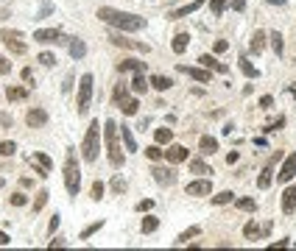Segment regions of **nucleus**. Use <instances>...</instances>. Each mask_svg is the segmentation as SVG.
<instances>
[{"mask_svg":"<svg viewBox=\"0 0 296 251\" xmlns=\"http://www.w3.org/2000/svg\"><path fill=\"white\" fill-rule=\"evenodd\" d=\"M120 139H123L126 151H137V142H134V134L129 131V126H120Z\"/></svg>","mask_w":296,"mask_h":251,"instance_id":"412c9836","label":"nucleus"},{"mask_svg":"<svg viewBox=\"0 0 296 251\" xmlns=\"http://www.w3.org/2000/svg\"><path fill=\"white\" fill-rule=\"evenodd\" d=\"M268 39H271V48H274V53L282 56V48H285V45H282V34H277V31H274V34L268 36Z\"/></svg>","mask_w":296,"mask_h":251,"instance_id":"72a5a7b5","label":"nucleus"},{"mask_svg":"<svg viewBox=\"0 0 296 251\" xmlns=\"http://www.w3.org/2000/svg\"><path fill=\"white\" fill-rule=\"evenodd\" d=\"M90 101H92V76H90V73H84V76H81V81H78V98H76L78 115H87Z\"/></svg>","mask_w":296,"mask_h":251,"instance_id":"39448f33","label":"nucleus"},{"mask_svg":"<svg viewBox=\"0 0 296 251\" xmlns=\"http://www.w3.org/2000/svg\"><path fill=\"white\" fill-rule=\"evenodd\" d=\"M112 190H118V193H123V190H126V181L120 179V176H118V179H112Z\"/></svg>","mask_w":296,"mask_h":251,"instance_id":"3c124183","label":"nucleus"},{"mask_svg":"<svg viewBox=\"0 0 296 251\" xmlns=\"http://www.w3.org/2000/svg\"><path fill=\"white\" fill-rule=\"evenodd\" d=\"M67 48H70V56H73V59H76V62H78V59H84V56H87V45H84V42H81V39H73L70 45H67Z\"/></svg>","mask_w":296,"mask_h":251,"instance_id":"4be33fe9","label":"nucleus"},{"mask_svg":"<svg viewBox=\"0 0 296 251\" xmlns=\"http://www.w3.org/2000/svg\"><path fill=\"white\" fill-rule=\"evenodd\" d=\"M8 201L14 204V207H25V204H28V198H25V193H14Z\"/></svg>","mask_w":296,"mask_h":251,"instance_id":"49530a36","label":"nucleus"},{"mask_svg":"<svg viewBox=\"0 0 296 251\" xmlns=\"http://www.w3.org/2000/svg\"><path fill=\"white\" fill-rule=\"evenodd\" d=\"M154 139L159 142V145H168L170 139H173V131H170V128H156V131H154Z\"/></svg>","mask_w":296,"mask_h":251,"instance_id":"c85d7f7f","label":"nucleus"},{"mask_svg":"<svg viewBox=\"0 0 296 251\" xmlns=\"http://www.w3.org/2000/svg\"><path fill=\"white\" fill-rule=\"evenodd\" d=\"M151 87H154V90H159V92H165V90H170V87H173V81H170L168 76H154V78H151Z\"/></svg>","mask_w":296,"mask_h":251,"instance_id":"393cba45","label":"nucleus"},{"mask_svg":"<svg viewBox=\"0 0 296 251\" xmlns=\"http://www.w3.org/2000/svg\"><path fill=\"white\" fill-rule=\"evenodd\" d=\"M132 90H134V92H146V90H148V81H146V76H143V73H134Z\"/></svg>","mask_w":296,"mask_h":251,"instance_id":"c756f323","label":"nucleus"},{"mask_svg":"<svg viewBox=\"0 0 296 251\" xmlns=\"http://www.w3.org/2000/svg\"><path fill=\"white\" fill-rule=\"evenodd\" d=\"M196 235H201V229H198V226H190L187 232H182V235L176 237V243L182 246V243H187V240H190V237H196Z\"/></svg>","mask_w":296,"mask_h":251,"instance_id":"2f4dec72","label":"nucleus"},{"mask_svg":"<svg viewBox=\"0 0 296 251\" xmlns=\"http://www.w3.org/2000/svg\"><path fill=\"white\" fill-rule=\"evenodd\" d=\"M165 159L173 162V165H176V162H184L187 159V148L184 145H170L168 151H165Z\"/></svg>","mask_w":296,"mask_h":251,"instance_id":"2eb2a0df","label":"nucleus"},{"mask_svg":"<svg viewBox=\"0 0 296 251\" xmlns=\"http://www.w3.org/2000/svg\"><path fill=\"white\" fill-rule=\"evenodd\" d=\"M0 39H3V45H6L11 53H17V56H22L25 50H28L22 34H20V31H14V28H3V31H0Z\"/></svg>","mask_w":296,"mask_h":251,"instance_id":"423d86ee","label":"nucleus"},{"mask_svg":"<svg viewBox=\"0 0 296 251\" xmlns=\"http://www.w3.org/2000/svg\"><path fill=\"white\" fill-rule=\"evenodd\" d=\"M187 45H190V36H187V34H176V36H173V53H184Z\"/></svg>","mask_w":296,"mask_h":251,"instance_id":"b1692460","label":"nucleus"},{"mask_svg":"<svg viewBox=\"0 0 296 251\" xmlns=\"http://www.w3.org/2000/svg\"><path fill=\"white\" fill-rule=\"evenodd\" d=\"M70 87H73V76H67V81H64L62 90H64V92H70Z\"/></svg>","mask_w":296,"mask_h":251,"instance_id":"052dcab7","label":"nucleus"},{"mask_svg":"<svg viewBox=\"0 0 296 251\" xmlns=\"http://www.w3.org/2000/svg\"><path fill=\"white\" fill-rule=\"evenodd\" d=\"M104 137H106L109 162H112L115 167H123L126 156H123V151H120V128H118V123H115V120H106V123H104Z\"/></svg>","mask_w":296,"mask_h":251,"instance_id":"f03ea898","label":"nucleus"},{"mask_svg":"<svg viewBox=\"0 0 296 251\" xmlns=\"http://www.w3.org/2000/svg\"><path fill=\"white\" fill-rule=\"evenodd\" d=\"M210 193H212V181L210 179H198V181H190V184H187V195L201 198V195H210Z\"/></svg>","mask_w":296,"mask_h":251,"instance_id":"9b49d317","label":"nucleus"},{"mask_svg":"<svg viewBox=\"0 0 296 251\" xmlns=\"http://www.w3.org/2000/svg\"><path fill=\"white\" fill-rule=\"evenodd\" d=\"M28 165H34V167H36L34 173H39V176L45 179V176L50 173V167H53V159H50L48 153L36 151V153H31V156H28Z\"/></svg>","mask_w":296,"mask_h":251,"instance_id":"0eeeda50","label":"nucleus"},{"mask_svg":"<svg viewBox=\"0 0 296 251\" xmlns=\"http://www.w3.org/2000/svg\"><path fill=\"white\" fill-rule=\"evenodd\" d=\"M146 156H148V159H154V162H159L165 156V151L159 148V142H156V145H148L146 148Z\"/></svg>","mask_w":296,"mask_h":251,"instance_id":"7c9ffc66","label":"nucleus"},{"mask_svg":"<svg viewBox=\"0 0 296 251\" xmlns=\"http://www.w3.org/2000/svg\"><path fill=\"white\" fill-rule=\"evenodd\" d=\"M90 193H92V201H101V198H104V184H101V181H95Z\"/></svg>","mask_w":296,"mask_h":251,"instance_id":"c03bdc74","label":"nucleus"},{"mask_svg":"<svg viewBox=\"0 0 296 251\" xmlns=\"http://www.w3.org/2000/svg\"><path fill=\"white\" fill-rule=\"evenodd\" d=\"M296 176V153H291L288 159L282 162L280 173H277V181H291Z\"/></svg>","mask_w":296,"mask_h":251,"instance_id":"f8f14e48","label":"nucleus"},{"mask_svg":"<svg viewBox=\"0 0 296 251\" xmlns=\"http://www.w3.org/2000/svg\"><path fill=\"white\" fill-rule=\"evenodd\" d=\"M101 226H104V221H98V223H90V226H87V229L81 232V240H87V237H92V235H95V232L101 229Z\"/></svg>","mask_w":296,"mask_h":251,"instance_id":"58836bf2","label":"nucleus"},{"mask_svg":"<svg viewBox=\"0 0 296 251\" xmlns=\"http://www.w3.org/2000/svg\"><path fill=\"white\" fill-rule=\"evenodd\" d=\"M268 3H271V6H285L288 0H268Z\"/></svg>","mask_w":296,"mask_h":251,"instance_id":"e2e57ef3","label":"nucleus"},{"mask_svg":"<svg viewBox=\"0 0 296 251\" xmlns=\"http://www.w3.org/2000/svg\"><path fill=\"white\" fill-rule=\"evenodd\" d=\"M190 170H193V173H212V170H210V167H207L201 159H193V162H190Z\"/></svg>","mask_w":296,"mask_h":251,"instance_id":"4c0bfd02","label":"nucleus"},{"mask_svg":"<svg viewBox=\"0 0 296 251\" xmlns=\"http://www.w3.org/2000/svg\"><path fill=\"white\" fill-rule=\"evenodd\" d=\"M109 42H112V45H118V48H129V50H140V53H148V45H146V42L126 39L123 34H109Z\"/></svg>","mask_w":296,"mask_h":251,"instance_id":"1a4fd4ad","label":"nucleus"},{"mask_svg":"<svg viewBox=\"0 0 296 251\" xmlns=\"http://www.w3.org/2000/svg\"><path fill=\"white\" fill-rule=\"evenodd\" d=\"M22 81L28 84V87H34V73H31V67H25V70H22Z\"/></svg>","mask_w":296,"mask_h":251,"instance_id":"09e8293b","label":"nucleus"},{"mask_svg":"<svg viewBox=\"0 0 296 251\" xmlns=\"http://www.w3.org/2000/svg\"><path fill=\"white\" fill-rule=\"evenodd\" d=\"M238 209H243V212H254L257 209V204H254V198H238Z\"/></svg>","mask_w":296,"mask_h":251,"instance_id":"473e14b6","label":"nucleus"},{"mask_svg":"<svg viewBox=\"0 0 296 251\" xmlns=\"http://www.w3.org/2000/svg\"><path fill=\"white\" fill-rule=\"evenodd\" d=\"M271 104H274V98H271V95H263V98H260V106H263V109H268Z\"/></svg>","mask_w":296,"mask_h":251,"instance_id":"5fc2aeb1","label":"nucleus"},{"mask_svg":"<svg viewBox=\"0 0 296 251\" xmlns=\"http://www.w3.org/2000/svg\"><path fill=\"white\" fill-rule=\"evenodd\" d=\"M151 207H154V201H151V198H146V201H140V204H137L134 209H137V212H148Z\"/></svg>","mask_w":296,"mask_h":251,"instance_id":"de8ad7c7","label":"nucleus"},{"mask_svg":"<svg viewBox=\"0 0 296 251\" xmlns=\"http://www.w3.org/2000/svg\"><path fill=\"white\" fill-rule=\"evenodd\" d=\"M118 106H120V109H123V115H129V118H132V115H137V106H140V104H137V98H120V101H118Z\"/></svg>","mask_w":296,"mask_h":251,"instance_id":"aec40b11","label":"nucleus"},{"mask_svg":"<svg viewBox=\"0 0 296 251\" xmlns=\"http://www.w3.org/2000/svg\"><path fill=\"white\" fill-rule=\"evenodd\" d=\"M151 173H154L156 184H165V187L176 184V170H173V167H154Z\"/></svg>","mask_w":296,"mask_h":251,"instance_id":"9d476101","label":"nucleus"},{"mask_svg":"<svg viewBox=\"0 0 296 251\" xmlns=\"http://www.w3.org/2000/svg\"><path fill=\"white\" fill-rule=\"evenodd\" d=\"M25 123H28L31 128H42V126L48 123V112L45 109H31L28 115H25Z\"/></svg>","mask_w":296,"mask_h":251,"instance_id":"4468645a","label":"nucleus"},{"mask_svg":"<svg viewBox=\"0 0 296 251\" xmlns=\"http://www.w3.org/2000/svg\"><path fill=\"white\" fill-rule=\"evenodd\" d=\"M115 104H118V101H120V98H126V87H123V84H118V87H115Z\"/></svg>","mask_w":296,"mask_h":251,"instance_id":"8fccbe9b","label":"nucleus"},{"mask_svg":"<svg viewBox=\"0 0 296 251\" xmlns=\"http://www.w3.org/2000/svg\"><path fill=\"white\" fill-rule=\"evenodd\" d=\"M0 123H3V126H11V115H0Z\"/></svg>","mask_w":296,"mask_h":251,"instance_id":"13d9d810","label":"nucleus"},{"mask_svg":"<svg viewBox=\"0 0 296 251\" xmlns=\"http://www.w3.org/2000/svg\"><path fill=\"white\" fill-rule=\"evenodd\" d=\"M98 148H101V126H98V120H92L90 128H87V134H84V145H81L84 159L95 162L98 159Z\"/></svg>","mask_w":296,"mask_h":251,"instance_id":"20e7f679","label":"nucleus"},{"mask_svg":"<svg viewBox=\"0 0 296 251\" xmlns=\"http://www.w3.org/2000/svg\"><path fill=\"white\" fill-rule=\"evenodd\" d=\"M294 209H296V187H288L285 193H282V212L291 215Z\"/></svg>","mask_w":296,"mask_h":251,"instance_id":"dca6fc26","label":"nucleus"},{"mask_svg":"<svg viewBox=\"0 0 296 251\" xmlns=\"http://www.w3.org/2000/svg\"><path fill=\"white\" fill-rule=\"evenodd\" d=\"M179 70H182L184 76H190V78H196V81H201V84H212V76H210V70H198V67H187V64H179Z\"/></svg>","mask_w":296,"mask_h":251,"instance_id":"ddd939ff","label":"nucleus"},{"mask_svg":"<svg viewBox=\"0 0 296 251\" xmlns=\"http://www.w3.org/2000/svg\"><path fill=\"white\" fill-rule=\"evenodd\" d=\"M238 62H240V70H243V76H249V78H257V76H260V73H257V67L249 62L246 56H240Z\"/></svg>","mask_w":296,"mask_h":251,"instance_id":"a878e982","label":"nucleus"},{"mask_svg":"<svg viewBox=\"0 0 296 251\" xmlns=\"http://www.w3.org/2000/svg\"><path fill=\"white\" fill-rule=\"evenodd\" d=\"M257 184H260L263 190H266L268 184H271V165H268L266 170H263V173H260V179H257Z\"/></svg>","mask_w":296,"mask_h":251,"instance_id":"ea45409f","label":"nucleus"},{"mask_svg":"<svg viewBox=\"0 0 296 251\" xmlns=\"http://www.w3.org/2000/svg\"><path fill=\"white\" fill-rule=\"evenodd\" d=\"M95 17L104 20L106 25L120 28V31H140V28H146V20H143V17L129 14V11H118V8H109V6H101Z\"/></svg>","mask_w":296,"mask_h":251,"instance_id":"f257e3e1","label":"nucleus"},{"mask_svg":"<svg viewBox=\"0 0 296 251\" xmlns=\"http://www.w3.org/2000/svg\"><path fill=\"white\" fill-rule=\"evenodd\" d=\"M0 246H8V235H6V232H0Z\"/></svg>","mask_w":296,"mask_h":251,"instance_id":"680f3d73","label":"nucleus"},{"mask_svg":"<svg viewBox=\"0 0 296 251\" xmlns=\"http://www.w3.org/2000/svg\"><path fill=\"white\" fill-rule=\"evenodd\" d=\"M17 151V142H0V156H11Z\"/></svg>","mask_w":296,"mask_h":251,"instance_id":"a19ab883","label":"nucleus"},{"mask_svg":"<svg viewBox=\"0 0 296 251\" xmlns=\"http://www.w3.org/2000/svg\"><path fill=\"white\" fill-rule=\"evenodd\" d=\"M39 64H45V67H53V64H56V56L45 50V53H39Z\"/></svg>","mask_w":296,"mask_h":251,"instance_id":"79ce46f5","label":"nucleus"},{"mask_svg":"<svg viewBox=\"0 0 296 251\" xmlns=\"http://www.w3.org/2000/svg\"><path fill=\"white\" fill-rule=\"evenodd\" d=\"M48 190H39V193H36V201H34V212H39V209L45 207V204H48Z\"/></svg>","mask_w":296,"mask_h":251,"instance_id":"f704fd0d","label":"nucleus"},{"mask_svg":"<svg viewBox=\"0 0 296 251\" xmlns=\"http://www.w3.org/2000/svg\"><path fill=\"white\" fill-rule=\"evenodd\" d=\"M34 42H42V45H59V42H64V34L56 31V28H39V31H34Z\"/></svg>","mask_w":296,"mask_h":251,"instance_id":"6e6552de","label":"nucleus"},{"mask_svg":"<svg viewBox=\"0 0 296 251\" xmlns=\"http://www.w3.org/2000/svg\"><path fill=\"white\" fill-rule=\"evenodd\" d=\"M243 235L246 237H260V229H257V223H246V226H243Z\"/></svg>","mask_w":296,"mask_h":251,"instance_id":"a18cd8bd","label":"nucleus"},{"mask_svg":"<svg viewBox=\"0 0 296 251\" xmlns=\"http://www.w3.org/2000/svg\"><path fill=\"white\" fill-rule=\"evenodd\" d=\"M198 148H201L204 153H215V151H218V139H215V137H201V139H198Z\"/></svg>","mask_w":296,"mask_h":251,"instance_id":"5701e85b","label":"nucleus"},{"mask_svg":"<svg viewBox=\"0 0 296 251\" xmlns=\"http://www.w3.org/2000/svg\"><path fill=\"white\" fill-rule=\"evenodd\" d=\"M232 8L235 11H243V8H246V0H232Z\"/></svg>","mask_w":296,"mask_h":251,"instance_id":"6e6d98bb","label":"nucleus"},{"mask_svg":"<svg viewBox=\"0 0 296 251\" xmlns=\"http://www.w3.org/2000/svg\"><path fill=\"white\" fill-rule=\"evenodd\" d=\"M156 226H159V218H154V215H146V218H143V235H151V232H156Z\"/></svg>","mask_w":296,"mask_h":251,"instance_id":"cd10ccee","label":"nucleus"},{"mask_svg":"<svg viewBox=\"0 0 296 251\" xmlns=\"http://www.w3.org/2000/svg\"><path fill=\"white\" fill-rule=\"evenodd\" d=\"M210 8H212V14H215V17H221V14H224V8H226V0H212Z\"/></svg>","mask_w":296,"mask_h":251,"instance_id":"37998d69","label":"nucleus"},{"mask_svg":"<svg viewBox=\"0 0 296 251\" xmlns=\"http://www.w3.org/2000/svg\"><path fill=\"white\" fill-rule=\"evenodd\" d=\"M288 246V240H277V243H271V249H285Z\"/></svg>","mask_w":296,"mask_h":251,"instance_id":"bf43d9fd","label":"nucleus"},{"mask_svg":"<svg viewBox=\"0 0 296 251\" xmlns=\"http://www.w3.org/2000/svg\"><path fill=\"white\" fill-rule=\"evenodd\" d=\"M204 6V0H193V3H187V6H182V8H176V11L170 14V20H182V17H187V14H193L196 8H201Z\"/></svg>","mask_w":296,"mask_h":251,"instance_id":"a211bd4d","label":"nucleus"},{"mask_svg":"<svg viewBox=\"0 0 296 251\" xmlns=\"http://www.w3.org/2000/svg\"><path fill=\"white\" fill-rule=\"evenodd\" d=\"M8 70H11V62H6V59L0 56V76H6Z\"/></svg>","mask_w":296,"mask_h":251,"instance_id":"603ef678","label":"nucleus"},{"mask_svg":"<svg viewBox=\"0 0 296 251\" xmlns=\"http://www.w3.org/2000/svg\"><path fill=\"white\" fill-rule=\"evenodd\" d=\"M235 195H232V190H224V193H218V195H212V204H229Z\"/></svg>","mask_w":296,"mask_h":251,"instance_id":"c9c22d12","label":"nucleus"},{"mask_svg":"<svg viewBox=\"0 0 296 251\" xmlns=\"http://www.w3.org/2000/svg\"><path fill=\"white\" fill-rule=\"evenodd\" d=\"M6 98L8 101H22V98H25V90H22V87H11V90L6 92Z\"/></svg>","mask_w":296,"mask_h":251,"instance_id":"e433bc0d","label":"nucleus"},{"mask_svg":"<svg viewBox=\"0 0 296 251\" xmlns=\"http://www.w3.org/2000/svg\"><path fill=\"white\" fill-rule=\"evenodd\" d=\"M64 187L70 195H78V187H81V170H78L73 148H67V159H64Z\"/></svg>","mask_w":296,"mask_h":251,"instance_id":"7ed1b4c3","label":"nucleus"},{"mask_svg":"<svg viewBox=\"0 0 296 251\" xmlns=\"http://www.w3.org/2000/svg\"><path fill=\"white\" fill-rule=\"evenodd\" d=\"M226 48H229V42H226V39H218V42H215V53H224Z\"/></svg>","mask_w":296,"mask_h":251,"instance_id":"864d4df0","label":"nucleus"},{"mask_svg":"<svg viewBox=\"0 0 296 251\" xmlns=\"http://www.w3.org/2000/svg\"><path fill=\"white\" fill-rule=\"evenodd\" d=\"M48 229H50V235H53V232L59 229V215H53V218H50V226H48Z\"/></svg>","mask_w":296,"mask_h":251,"instance_id":"4d7b16f0","label":"nucleus"},{"mask_svg":"<svg viewBox=\"0 0 296 251\" xmlns=\"http://www.w3.org/2000/svg\"><path fill=\"white\" fill-rule=\"evenodd\" d=\"M126 70L143 73V70H146V62H137V59H123V62H118V73H126Z\"/></svg>","mask_w":296,"mask_h":251,"instance_id":"6ab92c4d","label":"nucleus"},{"mask_svg":"<svg viewBox=\"0 0 296 251\" xmlns=\"http://www.w3.org/2000/svg\"><path fill=\"white\" fill-rule=\"evenodd\" d=\"M263 45H266V34H263V31H254L252 42H249V48H252V53H260V50H263Z\"/></svg>","mask_w":296,"mask_h":251,"instance_id":"bb28decb","label":"nucleus"},{"mask_svg":"<svg viewBox=\"0 0 296 251\" xmlns=\"http://www.w3.org/2000/svg\"><path fill=\"white\" fill-rule=\"evenodd\" d=\"M198 62L204 64L207 70H215V73H226V70H229L224 62H218V59H215V56H210V53H204L201 59H198Z\"/></svg>","mask_w":296,"mask_h":251,"instance_id":"f3484780","label":"nucleus"}]
</instances>
